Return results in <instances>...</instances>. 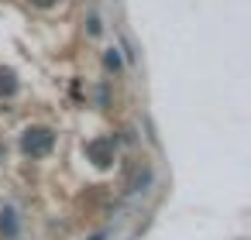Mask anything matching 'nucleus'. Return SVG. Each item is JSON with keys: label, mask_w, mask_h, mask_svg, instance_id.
Masks as SVG:
<instances>
[{"label": "nucleus", "mask_w": 251, "mask_h": 240, "mask_svg": "<svg viewBox=\"0 0 251 240\" xmlns=\"http://www.w3.org/2000/svg\"><path fill=\"white\" fill-rule=\"evenodd\" d=\"M52 144H55V134H52L49 127H28L25 137H21V148H25V154H31V158H45V154L52 151Z\"/></svg>", "instance_id": "nucleus-1"}, {"label": "nucleus", "mask_w": 251, "mask_h": 240, "mask_svg": "<svg viewBox=\"0 0 251 240\" xmlns=\"http://www.w3.org/2000/svg\"><path fill=\"white\" fill-rule=\"evenodd\" d=\"M86 154L93 158V165L107 168V165L114 161V137H100V141H90V144H86Z\"/></svg>", "instance_id": "nucleus-2"}, {"label": "nucleus", "mask_w": 251, "mask_h": 240, "mask_svg": "<svg viewBox=\"0 0 251 240\" xmlns=\"http://www.w3.org/2000/svg\"><path fill=\"white\" fill-rule=\"evenodd\" d=\"M0 230L7 237L18 233V216H14V206H0Z\"/></svg>", "instance_id": "nucleus-3"}, {"label": "nucleus", "mask_w": 251, "mask_h": 240, "mask_svg": "<svg viewBox=\"0 0 251 240\" xmlns=\"http://www.w3.org/2000/svg\"><path fill=\"white\" fill-rule=\"evenodd\" d=\"M18 93V76L11 69H0V96H14Z\"/></svg>", "instance_id": "nucleus-4"}, {"label": "nucleus", "mask_w": 251, "mask_h": 240, "mask_svg": "<svg viewBox=\"0 0 251 240\" xmlns=\"http://www.w3.org/2000/svg\"><path fill=\"white\" fill-rule=\"evenodd\" d=\"M145 185H151V168H141V172L134 175V182H131L127 192H145Z\"/></svg>", "instance_id": "nucleus-5"}, {"label": "nucleus", "mask_w": 251, "mask_h": 240, "mask_svg": "<svg viewBox=\"0 0 251 240\" xmlns=\"http://www.w3.org/2000/svg\"><path fill=\"white\" fill-rule=\"evenodd\" d=\"M107 69H121V55H117V48L107 52Z\"/></svg>", "instance_id": "nucleus-6"}, {"label": "nucleus", "mask_w": 251, "mask_h": 240, "mask_svg": "<svg viewBox=\"0 0 251 240\" xmlns=\"http://www.w3.org/2000/svg\"><path fill=\"white\" fill-rule=\"evenodd\" d=\"M35 4H38V7H52V4H55V0H35Z\"/></svg>", "instance_id": "nucleus-7"}, {"label": "nucleus", "mask_w": 251, "mask_h": 240, "mask_svg": "<svg viewBox=\"0 0 251 240\" xmlns=\"http://www.w3.org/2000/svg\"><path fill=\"white\" fill-rule=\"evenodd\" d=\"M90 240H107V230H103V233H93Z\"/></svg>", "instance_id": "nucleus-8"}]
</instances>
